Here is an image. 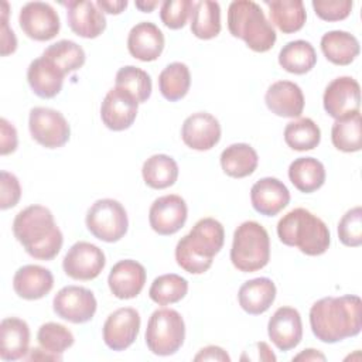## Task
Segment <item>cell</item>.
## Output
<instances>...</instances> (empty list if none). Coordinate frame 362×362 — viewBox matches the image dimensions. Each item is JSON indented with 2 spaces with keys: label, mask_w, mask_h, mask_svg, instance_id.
I'll use <instances>...</instances> for the list:
<instances>
[{
  "label": "cell",
  "mask_w": 362,
  "mask_h": 362,
  "mask_svg": "<svg viewBox=\"0 0 362 362\" xmlns=\"http://www.w3.org/2000/svg\"><path fill=\"white\" fill-rule=\"evenodd\" d=\"M310 327L317 339L335 344L362 329V301L358 296L324 297L310 308Z\"/></svg>",
  "instance_id": "6da1fadb"
},
{
  "label": "cell",
  "mask_w": 362,
  "mask_h": 362,
  "mask_svg": "<svg viewBox=\"0 0 362 362\" xmlns=\"http://www.w3.org/2000/svg\"><path fill=\"white\" fill-rule=\"evenodd\" d=\"M13 233L25 252L38 260H52L64 243L52 212L42 205L21 209L13 221Z\"/></svg>",
  "instance_id": "7a4b0ae2"
},
{
  "label": "cell",
  "mask_w": 362,
  "mask_h": 362,
  "mask_svg": "<svg viewBox=\"0 0 362 362\" xmlns=\"http://www.w3.org/2000/svg\"><path fill=\"white\" fill-rule=\"evenodd\" d=\"M225 242V230L214 218L199 219L175 246L177 264L187 273L202 274L214 262Z\"/></svg>",
  "instance_id": "3957f363"
},
{
  "label": "cell",
  "mask_w": 362,
  "mask_h": 362,
  "mask_svg": "<svg viewBox=\"0 0 362 362\" xmlns=\"http://www.w3.org/2000/svg\"><path fill=\"white\" fill-rule=\"evenodd\" d=\"M277 236L281 243L307 256L324 255L331 243L325 222L305 208H294L283 215L277 222Z\"/></svg>",
  "instance_id": "277c9868"
},
{
  "label": "cell",
  "mask_w": 362,
  "mask_h": 362,
  "mask_svg": "<svg viewBox=\"0 0 362 362\" xmlns=\"http://www.w3.org/2000/svg\"><path fill=\"white\" fill-rule=\"evenodd\" d=\"M229 33L245 41L255 52H266L273 48L277 34L266 18L260 6L252 0H236L228 7Z\"/></svg>",
  "instance_id": "5b68a950"
},
{
  "label": "cell",
  "mask_w": 362,
  "mask_h": 362,
  "mask_svg": "<svg viewBox=\"0 0 362 362\" xmlns=\"http://www.w3.org/2000/svg\"><path fill=\"white\" fill-rule=\"evenodd\" d=\"M270 260V238L256 221L242 222L233 232L230 262L239 272L253 273Z\"/></svg>",
  "instance_id": "8992f818"
},
{
  "label": "cell",
  "mask_w": 362,
  "mask_h": 362,
  "mask_svg": "<svg viewBox=\"0 0 362 362\" xmlns=\"http://www.w3.org/2000/svg\"><path fill=\"white\" fill-rule=\"evenodd\" d=\"M144 339L151 354L158 356L174 355L185 339L184 318L173 308L156 310L148 318Z\"/></svg>",
  "instance_id": "52a82bcc"
},
{
  "label": "cell",
  "mask_w": 362,
  "mask_h": 362,
  "mask_svg": "<svg viewBox=\"0 0 362 362\" xmlns=\"http://www.w3.org/2000/svg\"><path fill=\"white\" fill-rule=\"evenodd\" d=\"M85 223L88 230L99 240L113 243L120 240L129 228L124 206L112 198L95 201L86 212Z\"/></svg>",
  "instance_id": "ba28073f"
},
{
  "label": "cell",
  "mask_w": 362,
  "mask_h": 362,
  "mask_svg": "<svg viewBox=\"0 0 362 362\" xmlns=\"http://www.w3.org/2000/svg\"><path fill=\"white\" fill-rule=\"evenodd\" d=\"M28 129L31 137L45 148L62 147L71 136V127L64 115L51 107H33Z\"/></svg>",
  "instance_id": "9c48e42d"
},
{
  "label": "cell",
  "mask_w": 362,
  "mask_h": 362,
  "mask_svg": "<svg viewBox=\"0 0 362 362\" xmlns=\"http://www.w3.org/2000/svg\"><path fill=\"white\" fill-rule=\"evenodd\" d=\"M98 308L95 294L82 286H65L52 300L54 313L72 324H83L93 318Z\"/></svg>",
  "instance_id": "30bf717a"
},
{
  "label": "cell",
  "mask_w": 362,
  "mask_h": 362,
  "mask_svg": "<svg viewBox=\"0 0 362 362\" xmlns=\"http://www.w3.org/2000/svg\"><path fill=\"white\" fill-rule=\"evenodd\" d=\"M106 257L100 247L81 240L74 243L62 260L65 274L74 280H93L105 269Z\"/></svg>",
  "instance_id": "8fae6325"
},
{
  "label": "cell",
  "mask_w": 362,
  "mask_h": 362,
  "mask_svg": "<svg viewBox=\"0 0 362 362\" xmlns=\"http://www.w3.org/2000/svg\"><path fill=\"white\" fill-rule=\"evenodd\" d=\"M18 23L23 33L35 41H49L61 28L58 13L44 1L25 3L20 10Z\"/></svg>",
  "instance_id": "7c38bea8"
},
{
  "label": "cell",
  "mask_w": 362,
  "mask_h": 362,
  "mask_svg": "<svg viewBox=\"0 0 362 362\" xmlns=\"http://www.w3.org/2000/svg\"><path fill=\"white\" fill-rule=\"evenodd\" d=\"M322 105L327 115L335 120L359 112L361 86L358 81L352 76H338L332 79L324 90Z\"/></svg>",
  "instance_id": "4fadbf2b"
},
{
  "label": "cell",
  "mask_w": 362,
  "mask_h": 362,
  "mask_svg": "<svg viewBox=\"0 0 362 362\" xmlns=\"http://www.w3.org/2000/svg\"><path fill=\"white\" fill-rule=\"evenodd\" d=\"M140 314L133 307H122L110 313L103 324V341L112 351L127 349L140 331Z\"/></svg>",
  "instance_id": "5bb4252c"
},
{
  "label": "cell",
  "mask_w": 362,
  "mask_h": 362,
  "mask_svg": "<svg viewBox=\"0 0 362 362\" xmlns=\"http://www.w3.org/2000/svg\"><path fill=\"white\" fill-rule=\"evenodd\" d=\"M188 206L177 194L158 197L150 206L148 222L151 229L161 235L170 236L177 233L187 222Z\"/></svg>",
  "instance_id": "9a60e30c"
},
{
  "label": "cell",
  "mask_w": 362,
  "mask_h": 362,
  "mask_svg": "<svg viewBox=\"0 0 362 362\" xmlns=\"http://www.w3.org/2000/svg\"><path fill=\"white\" fill-rule=\"evenodd\" d=\"M137 110V99L130 92L115 86L103 98L100 105V119L107 129L122 132L134 123Z\"/></svg>",
  "instance_id": "2e32d148"
},
{
  "label": "cell",
  "mask_w": 362,
  "mask_h": 362,
  "mask_svg": "<svg viewBox=\"0 0 362 362\" xmlns=\"http://www.w3.org/2000/svg\"><path fill=\"white\" fill-rule=\"evenodd\" d=\"M221 124L215 116L208 112H197L188 116L181 127L184 144L197 151H206L215 147L221 140Z\"/></svg>",
  "instance_id": "e0dca14e"
},
{
  "label": "cell",
  "mask_w": 362,
  "mask_h": 362,
  "mask_svg": "<svg viewBox=\"0 0 362 362\" xmlns=\"http://www.w3.org/2000/svg\"><path fill=\"white\" fill-rule=\"evenodd\" d=\"M267 334L279 351L287 352L294 349L303 338L300 313L287 305L277 308L267 322Z\"/></svg>",
  "instance_id": "ac0fdd59"
},
{
  "label": "cell",
  "mask_w": 362,
  "mask_h": 362,
  "mask_svg": "<svg viewBox=\"0 0 362 362\" xmlns=\"http://www.w3.org/2000/svg\"><path fill=\"white\" fill-rule=\"evenodd\" d=\"M69 28L82 38H96L106 28V17L96 3L86 0L62 1Z\"/></svg>",
  "instance_id": "d6986e66"
},
{
  "label": "cell",
  "mask_w": 362,
  "mask_h": 362,
  "mask_svg": "<svg viewBox=\"0 0 362 362\" xmlns=\"http://www.w3.org/2000/svg\"><path fill=\"white\" fill-rule=\"evenodd\" d=\"M146 279V269L141 263L124 259L113 264L107 276V284L115 297L120 300H130L141 293Z\"/></svg>",
  "instance_id": "ffe728a7"
},
{
  "label": "cell",
  "mask_w": 362,
  "mask_h": 362,
  "mask_svg": "<svg viewBox=\"0 0 362 362\" xmlns=\"http://www.w3.org/2000/svg\"><path fill=\"white\" fill-rule=\"evenodd\" d=\"M250 202L260 215L274 216L288 205L290 191L279 178L264 177L253 184Z\"/></svg>",
  "instance_id": "44dd1931"
},
{
  "label": "cell",
  "mask_w": 362,
  "mask_h": 362,
  "mask_svg": "<svg viewBox=\"0 0 362 362\" xmlns=\"http://www.w3.org/2000/svg\"><path fill=\"white\" fill-rule=\"evenodd\" d=\"M163 31L151 21H141L132 27L127 35V49L139 61H156L164 49Z\"/></svg>",
  "instance_id": "7402d4cb"
},
{
  "label": "cell",
  "mask_w": 362,
  "mask_h": 362,
  "mask_svg": "<svg viewBox=\"0 0 362 362\" xmlns=\"http://www.w3.org/2000/svg\"><path fill=\"white\" fill-rule=\"evenodd\" d=\"M267 109L280 117H298L304 110V95L301 88L291 81L272 83L264 95Z\"/></svg>",
  "instance_id": "603a6c76"
},
{
  "label": "cell",
  "mask_w": 362,
  "mask_h": 362,
  "mask_svg": "<svg viewBox=\"0 0 362 362\" xmlns=\"http://www.w3.org/2000/svg\"><path fill=\"white\" fill-rule=\"evenodd\" d=\"M54 287L52 273L38 264L21 266L13 277V288L20 298L40 300Z\"/></svg>",
  "instance_id": "cb8c5ba5"
},
{
  "label": "cell",
  "mask_w": 362,
  "mask_h": 362,
  "mask_svg": "<svg viewBox=\"0 0 362 362\" xmlns=\"http://www.w3.org/2000/svg\"><path fill=\"white\" fill-rule=\"evenodd\" d=\"M30 327L17 317L4 318L0 324V358L18 361L27 356L30 348Z\"/></svg>",
  "instance_id": "d4e9b609"
},
{
  "label": "cell",
  "mask_w": 362,
  "mask_h": 362,
  "mask_svg": "<svg viewBox=\"0 0 362 362\" xmlns=\"http://www.w3.org/2000/svg\"><path fill=\"white\" fill-rule=\"evenodd\" d=\"M64 78L65 75L42 55L31 61L27 69V81L31 90L42 99L57 96L62 89Z\"/></svg>",
  "instance_id": "484cf974"
},
{
  "label": "cell",
  "mask_w": 362,
  "mask_h": 362,
  "mask_svg": "<svg viewBox=\"0 0 362 362\" xmlns=\"http://www.w3.org/2000/svg\"><path fill=\"white\" fill-rule=\"evenodd\" d=\"M276 286L267 277H256L245 281L238 291V301L250 315L266 313L276 300Z\"/></svg>",
  "instance_id": "4316f807"
},
{
  "label": "cell",
  "mask_w": 362,
  "mask_h": 362,
  "mask_svg": "<svg viewBox=\"0 0 362 362\" xmlns=\"http://www.w3.org/2000/svg\"><path fill=\"white\" fill-rule=\"evenodd\" d=\"M324 57L335 65H349L359 55V41L355 35L342 30H332L321 37Z\"/></svg>",
  "instance_id": "83f0119b"
},
{
  "label": "cell",
  "mask_w": 362,
  "mask_h": 362,
  "mask_svg": "<svg viewBox=\"0 0 362 362\" xmlns=\"http://www.w3.org/2000/svg\"><path fill=\"white\" fill-rule=\"evenodd\" d=\"M221 167L232 178H245L255 173L259 164L256 150L247 143H235L221 153Z\"/></svg>",
  "instance_id": "f1b7e54d"
},
{
  "label": "cell",
  "mask_w": 362,
  "mask_h": 362,
  "mask_svg": "<svg viewBox=\"0 0 362 362\" xmlns=\"http://www.w3.org/2000/svg\"><path fill=\"white\" fill-rule=\"evenodd\" d=\"M272 23L284 34L300 31L307 20L304 3L301 0H266Z\"/></svg>",
  "instance_id": "f546056e"
},
{
  "label": "cell",
  "mask_w": 362,
  "mask_h": 362,
  "mask_svg": "<svg viewBox=\"0 0 362 362\" xmlns=\"http://www.w3.org/2000/svg\"><path fill=\"white\" fill-rule=\"evenodd\" d=\"M291 184L304 194L320 189L325 182V167L314 157H298L288 167Z\"/></svg>",
  "instance_id": "4dcf8cb0"
},
{
  "label": "cell",
  "mask_w": 362,
  "mask_h": 362,
  "mask_svg": "<svg viewBox=\"0 0 362 362\" xmlns=\"http://www.w3.org/2000/svg\"><path fill=\"white\" fill-rule=\"evenodd\" d=\"M279 64L290 74L304 75L315 66L317 52L311 42L305 40L290 41L280 49Z\"/></svg>",
  "instance_id": "1f68e13d"
},
{
  "label": "cell",
  "mask_w": 362,
  "mask_h": 362,
  "mask_svg": "<svg viewBox=\"0 0 362 362\" xmlns=\"http://www.w3.org/2000/svg\"><path fill=\"white\" fill-rule=\"evenodd\" d=\"M141 175L147 187L164 189L175 184L178 178V164L171 156L154 154L143 163Z\"/></svg>",
  "instance_id": "d6a6232c"
},
{
  "label": "cell",
  "mask_w": 362,
  "mask_h": 362,
  "mask_svg": "<svg viewBox=\"0 0 362 362\" xmlns=\"http://www.w3.org/2000/svg\"><path fill=\"white\" fill-rule=\"evenodd\" d=\"M191 33L201 40L215 38L221 33V7L218 1H192Z\"/></svg>",
  "instance_id": "836d02e7"
},
{
  "label": "cell",
  "mask_w": 362,
  "mask_h": 362,
  "mask_svg": "<svg viewBox=\"0 0 362 362\" xmlns=\"http://www.w3.org/2000/svg\"><path fill=\"white\" fill-rule=\"evenodd\" d=\"M42 57L55 65L64 75L82 68L86 59L83 48L71 40H61L48 45L44 49Z\"/></svg>",
  "instance_id": "e575fe53"
},
{
  "label": "cell",
  "mask_w": 362,
  "mask_h": 362,
  "mask_svg": "<svg viewBox=\"0 0 362 362\" xmlns=\"http://www.w3.org/2000/svg\"><path fill=\"white\" fill-rule=\"evenodd\" d=\"M361 112L337 119L331 129V141L335 148L344 153H355L362 148Z\"/></svg>",
  "instance_id": "d590c367"
},
{
  "label": "cell",
  "mask_w": 362,
  "mask_h": 362,
  "mask_svg": "<svg viewBox=\"0 0 362 362\" xmlns=\"http://www.w3.org/2000/svg\"><path fill=\"white\" fill-rule=\"evenodd\" d=\"M189 86L191 74L184 62H171L158 75L160 92L170 102L182 99L188 93Z\"/></svg>",
  "instance_id": "8d00e7d4"
},
{
  "label": "cell",
  "mask_w": 362,
  "mask_h": 362,
  "mask_svg": "<svg viewBox=\"0 0 362 362\" xmlns=\"http://www.w3.org/2000/svg\"><path fill=\"white\" fill-rule=\"evenodd\" d=\"M283 136L286 144L296 151L313 150L321 141V130L310 117H301L287 123Z\"/></svg>",
  "instance_id": "74e56055"
},
{
  "label": "cell",
  "mask_w": 362,
  "mask_h": 362,
  "mask_svg": "<svg viewBox=\"0 0 362 362\" xmlns=\"http://www.w3.org/2000/svg\"><path fill=\"white\" fill-rule=\"evenodd\" d=\"M188 293V281L175 273L156 277L148 288V297L158 305H168L181 301Z\"/></svg>",
  "instance_id": "f35d334b"
},
{
  "label": "cell",
  "mask_w": 362,
  "mask_h": 362,
  "mask_svg": "<svg viewBox=\"0 0 362 362\" xmlns=\"http://www.w3.org/2000/svg\"><path fill=\"white\" fill-rule=\"evenodd\" d=\"M115 86L130 92L139 103L146 102L150 98L153 89L150 75L144 69L134 65H126L117 71Z\"/></svg>",
  "instance_id": "ab89813d"
},
{
  "label": "cell",
  "mask_w": 362,
  "mask_h": 362,
  "mask_svg": "<svg viewBox=\"0 0 362 362\" xmlns=\"http://www.w3.org/2000/svg\"><path fill=\"white\" fill-rule=\"evenodd\" d=\"M37 341L42 349L62 356V354L74 345L75 338L65 325L58 322H45L38 328Z\"/></svg>",
  "instance_id": "60d3db41"
},
{
  "label": "cell",
  "mask_w": 362,
  "mask_h": 362,
  "mask_svg": "<svg viewBox=\"0 0 362 362\" xmlns=\"http://www.w3.org/2000/svg\"><path fill=\"white\" fill-rule=\"evenodd\" d=\"M338 238L348 247L362 245V208L355 206L342 215L338 222Z\"/></svg>",
  "instance_id": "b9f144b4"
},
{
  "label": "cell",
  "mask_w": 362,
  "mask_h": 362,
  "mask_svg": "<svg viewBox=\"0 0 362 362\" xmlns=\"http://www.w3.org/2000/svg\"><path fill=\"white\" fill-rule=\"evenodd\" d=\"M191 0H165L161 3L160 18L170 30H180L187 24L191 17Z\"/></svg>",
  "instance_id": "7bdbcfd3"
},
{
  "label": "cell",
  "mask_w": 362,
  "mask_h": 362,
  "mask_svg": "<svg viewBox=\"0 0 362 362\" xmlns=\"http://www.w3.org/2000/svg\"><path fill=\"white\" fill-rule=\"evenodd\" d=\"M311 4L315 14L324 21L345 20L354 6L351 0H313Z\"/></svg>",
  "instance_id": "ee69618b"
},
{
  "label": "cell",
  "mask_w": 362,
  "mask_h": 362,
  "mask_svg": "<svg viewBox=\"0 0 362 362\" xmlns=\"http://www.w3.org/2000/svg\"><path fill=\"white\" fill-rule=\"evenodd\" d=\"M21 198V187L18 182V178L8 173L1 171L0 173V208L8 209L18 204Z\"/></svg>",
  "instance_id": "f6af8a7d"
},
{
  "label": "cell",
  "mask_w": 362,
  "mask_h": 362,
  "mask_svg": "<svg viewBox=\"0 0 362 362\" xmlns=\"http://www.w3.org/2000/svg\"><path fill=\"white\" fill-rule=\"evenodd\" d=\"M1 55L7 57L8 54H13L17 49V38L14 31L8 27V3L3 1L1 3Z\"/></svg>",
  "instance_id": "bcb514c9"
},
{
  "label": "cell",
  "mask_w": 362,
  "mask_h": 362,
  "mask_svg": "<svg viewBox=\"0 0 362 362\" xmlns=\"http://www.w3.org/2000/svg\"><path fill=\"white\" fill-rule=\"evenodd\" d=\"M0 154L6 156L14 153L18 144L16 127L4 117L0 119Z\"/></svg>",
  "instance_id": "7dc6e473"
},
{
  "label": "cell",
  "mask_w": 362,
  "mask_h": 362,
  "mask_svg": "<svg viewBox=\"0 0 362 362\" xmlns=\"http://www.w3.org/2000/svg\"><path fill=\"white\" fill-rule=\"evenodd\" d=\"M194 361H221V362H229L230 356L226 354V351L216 345H208L194 356Z\"/></svg>",
  "instance_id": "c3c4849f"
},
{
  "label": "cell",
  "mask_w": 362,
  "mask_h": 362,
  "mask_svg": "<svg viewBox=\"0 0 362 362\" xmlns=\"http://www.w3.org/2000/svg\"><path fill=\"white\" fill-rule=\"evenodd\" d=\"M127 0H98L96 6L107 14H120L127 7Z\"/></svg>",
  "instance_id": "681fc988"
},
{
  "label": "cell",
  "mask_w": 362,
  "mask_h": 362,
  "mask_svg": "<svg viewBox=\"0 0 362 362\" xmlns=\"http://www.w3.org/2000/svg\"><path fill=\"white\" fill-rule=\"evenodd\" d=\"M293 361H325V355L318 352L317 349L308 348V349H304L303 352H300L298 355H296L293 358Z\"/></svg>",
  "instance_id": "f907efd6"
},
{
  "label": "cell",
  "mask_w": 362,
  "mask_h": 362,
  "mask_svg": "<svg viewBox=\"0 0 362 362\" xmlns=\"http://www.w3.org/2000/svg\"><path fill=\"white\" fill-rule=\"evenodd\" d=\"M27 359H49V361H61L62 359V356H59V355H54V354H51V352H48V351H45V349H42V348H33L31 349V354L28 355V356H25Z\"/></svg>",
  "instance_id": "816d5d0a"
},
{
  "label": "cell",
  "mask_w": 362,
  "mask_h": 362,
  "mask_svg": "<svg viewBox=\"0 0 362 362\" xmlns=\"http://www.w3.org/2000/svg\"><path fill=\"white\" fill-rule=\"evenodd\" d=\"M255 346L259 351L256 359H260V361H276L274 354L272 352V349L269 348V345L266 342H257V344H255Z\"/></svg>",
  "instance_id": "f5cc1de1"
},
{
  "label": "cell",
  "mask_w": 362,
  "mask_h": 362,
  "mask_svg": "<svg viewBox=\"0 0 362 362\" xmlns=\"http://www.w3.org/2000/svg\"><path fill=\"white\" fill-rule=\"evenodd\" d=\"M134 4L140 11L151 13L158 6V1H136Z\"/></svg>",
  "instance_id": "db71d44e"
}]
</instances>
